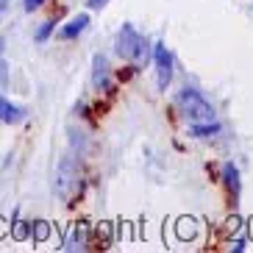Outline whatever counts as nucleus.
I'll return each instance as SVG.
<instances>
[{
    "instance_id": "obj_1",
    "label": "nucleus",
    "mask_w": 253,
    "mask_h": 253,
    "mask_svg": "<svg viewBox=\"0 0 253 253\" xmlns=\"http://www.w3.org/2000/svg\"><path fill=\"white\" fill-rule=\"evenodd\" d=\"M114 50H117L120 59L131 61V64H145V59H148V39L142 37L134 25L126 23L120 28L117 39H114Z\"/></svg>"
},
{
    "instance_id": "obj_2",
    "label": "nucleus",
    "mask_w": 253,
    "mask_h": 253,
    "mask_svg": "<svg viewBox=\"0 0 253 253\" xmlns=\"http://www.w3.org/2000/svg\"><path fill=\"white\" fill-rule=\"evenodd\" d=\"M175 100H178L181 117H184L189 126H192V123H209V120H214L211 103H209L198 89H181Z\"/></svg>"
},
{
    "instance_id": "obj_3",
    "label": "nucleus",
    "mask_w": 253,
    "mask_h": 253,
    "mask_svg": "<svg viewBox=\"0 0 253 253\" xmlns=\"http://www.w3.org/2000/svg\"><path fill=\"white\" fill-rule=\"evenodd\" d=\"M56 192L70 201L73 195L81 192V164L75 156H64L59 164V175H56Z\"/></svg>"
},
{
    "instance_id": "obj_4",
    "label": "nucleus",
    "mask_w": 253,
    "mask_h": 253,
    "mask_svg": "<svg viewBox=\"0 0 253 253\" xmlns=\"http://www.w3.org/2000/svg\"><path fill=\"white\" fill-rule=\"evenodd\" d=\"M153 61H156V81L159 89H167L172 81V53L164 47V42H159L153 47Z\"/></svg>"
},
{
    "instance_id": "obj_5",
    "label": "nucleus",
    "mask_w": 253,
    "mask_h": 253,
    "mask_svg": "<svg viewBox=\"0 0 253 253\" xmlns=\"http://www.w3.org/2000/svg\"><path fill=\"white\" fill-rule=\"evenodd\" d=\"M25 117H28V112H25V109L14 106L11 100H6V97L0 95V120H3L6 126H20Z\"/></svg>"
},
{
    "instance_id": "obj_6",
    "label": "nucleus",
    "mask_w": 253,
    "mask_h": 253,
    "mask_svg": "<svg viewBox=\"0 0 253 253\" xmlns=\"http://www.w3.org/2000/svg\"><path fill=\"white\" fill-rule=\"evenodd\" d=\"M92 84L97 89H109L112 86L109 84V61H106V56H95L92 59Z\"/></svg>"
},
{
    "instance_id": "obj_7",
    "label": "nucleus",
    "mask_w": 253,
    "mask_h": 253,
    "mask_svg": "<svg viewBox=\"0 0 253 253\" xmlns=\"http://www.w3.org/2000/svg\"><path fill=\"white\" fill-rule=\"evenodd\" d=\"M86 25H89V14H78L75 20H70V23L59 31V37L61 39H78L84 31H86Z\"/></svg>"
},
{
    "instance_id": "obj_8",
    "label": "nucleus",
    "mask_w": 253,
    "mask_h": 253,
    "mask_svg": "<svg viewBox=\"0 0 253 253\" xmlns=\"http://www.w3.org/2000/svg\"><path fill=\"white\" fill-rule=\"evenodd\" d=\"M84 248H86V228L84 225H75V228H70L61 251H84Z\"/></svg>"
},
{
    "instance_id": "obj_9",
    "label": "nucleus",
    "mask_w": 253,
    "mask_h": 253,
    "mask_svg": "<svg viewBox=\"0 0 253 253\" xmlns=\"http://www.w3.org/2000/svg\"><path fill=\"white\" fill-rule=\"evenodd\" d=\"M223 178H225V184H228V192H231V198H234V203H237V198H239V170L231 162L223 167Z\"/></svg>"
},
{
    "instance_id": "obj_10",
    "label": "nucleus",
    "mask_w": 253,
    "mask_h": 253,
    "mask_svg": "<svg viewBox=\"0 0 253 253\" xmlns=\"http://www.w3.org/2000/svg\"><path fill=\"white\" fill-rule=\"evenodd\" d=\"M189 134L198 136V139H203V136H214V134H220V123H217V120H209V123H192V126H189Z\"/></svg>"
},
{
    "instance_id": "obj_11",
    "label": "nucleus",
    "mask_w": 253,
    "mask_h": 253,
    "mask_svg": "<svg viewBox=\"0 0 253 253\" xmlns=\"http://www.w3.org/2000/svg\"><path fill=\"white\" fill-rule=\"evenodd\" d=\"M31 237H34V242H45V239L50 237V225H47L45 220L31 223Z\"/></svg>"
},
{
    "instance_id": "obj_12",
    "label": "nucleus",
    "mask_w": 253,
    "mask_h": 253,
    "mask_svg": "<svg viewBox=\"0 0 253 253\" xmlns=\"http://www.w3.org/2000/svg\"><path fill=\"white\" fill-rule=\"evenodd\" d=\"M11 237H14L17 242H23V239H28V237H31V223H20V220H17L14 231H11Z\"/></svg>"
},
{
    "instance_id": "obj_13",
    "label": "nucleus",
    "mask_w": 253,
    "mask_h": 253,
    "mask_svg": "<svg viewBox=\"0 0 253 253\" xmlns=\"http://www.w3.org/2000/svg\"><path fill=\"white\" fill-rule=\"evenodd\" d=\"M56 25H59V20H47V23L37 31V42H45V39L50 37L53 31H56Z\"/></svg>"
},
{
    "instance_id": "obj_14",
    "label": "nucleus",
    "mask_w": 253,
    "mask_h": 253,
    "mask_svg": "<svg viewBox=\"0 0 253 253\" xmlns=\"http://www.w3.org/2000/svg\"><path fill=\"white\" fill-rule=\"evenodd\" d=\"M192 234H195L192 220H181V225H178V237H192Z\"/></svg>"
},
{
    "instance_id": "obj_15",
    "label": "nucleus",
    "mask_w": 253,
    "mask_h": 253,
    "mask_svg": "<svg viewBox=\"0 0 253 253\" xmlns=\"http://www.w3.org/2000/svg\"><path fill=\"white\" fill-rule=\"evenodd\" d=\"M23 6H25V11H37L39 6H45V0H25Z\"/></svg>"
},
{
    "instance_id": "obj_16",
    "label": "nucleus",
    "mask_w": 253,
    "mask_h": 253,
    "mask_svg": "<svg viewBox=\"0 0 253 253\" xmlns=\"http://www.w3.org/2000/svg\"><path fill=\"white\" fill-rule=\"evenodd\" d=\"M245 248H248V239H245V237H239L237 242H234V253H242Z\"/></svg>"
},
{
    "instance_id": "obj_17",
    "label": "nucleus",
    "mask_w": 253,
    "mask_h": 253,
    "mask_svg": "<svg viewBox=\"0 0 253 253\" xmlns=\"http://www.w3.org/2000/svg\"><path fill=\"white\" fill-rule=\"evenodd\" d=\"M106 3H109V0H86V6L89 8H103Z\"/></svg>"
},
{
    "instance_id": "obj_18",
    "label": "nucleus",
    "mask_w": 253,
    "mask_h": 253,
    "mask_svg": "<svg viewBox=\"0 0 253 253\" xmlns=\"http://www.w3.org/2000/svg\"><path fill=\"white\" fill-rule=\"evenodd\" d=\"M8 228V223H6V220H0V237H3V231H6Z\"/></svg>"
},
{
    "instance_id": "obj_19",
    "label": "nucleus",
    "mask_w": 253,
    "mask_h": 253,
    "mask_svg": "<svg viewBox=\"0 0 253 253\" xmlns=\"http://www.w3.org/2000/svg\"><path fill=\"white\" fill-rule=\"evenodd\" d=\"M3 8H6V0H0V11H3Z\"/></svg>"
},
{
    "instance_id": "obj_20",
    "label": "nucleus",
    "mask_w": 253,
    "mask_h": 253,
    "mask_svg": "<svg viewBox=\"0 0 253 253\" xmlns=\"http://www.w3.org/2000/svg\"><path fill=\"white\" fill-rule=\"evenodd\" d=\"M0 53H3V39H0Z\"/></svg>"
},
{
    "instance_id": "obj_21",
    "label": "nucleus",
    "mask_w": 253,
    "mask_h": 253,
    "mask_svg": "<svg viewBox=\"0 0 253 253\" xmlns=\"http://www.w3.org/2000/svg\"><path fill=\"white\" fill-rule=\"evenodd\" d=\"M251 234H253V220H251Z\"/></svg>"
}]
</instances>
